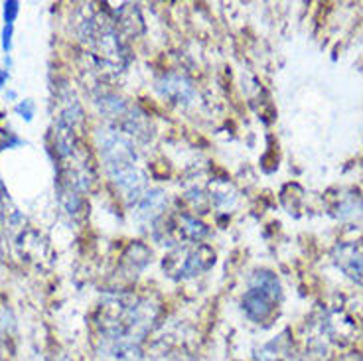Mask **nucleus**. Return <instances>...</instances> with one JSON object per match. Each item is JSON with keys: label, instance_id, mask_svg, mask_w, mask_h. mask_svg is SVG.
Segmentation results:
<instances>
[{"label": "nucleus", "instance_id": "f257e3e1", "mask_svg": "<svg viewBox=\"0 0 363 361\" xmlns=\"http://www.w3.org/2000/svg\"><path fill=\"white\" fill-rule=\"evenodd\" d=\"M281 296V284L272 272H257L251 282V289L243 296V310L253 322H267L274 312V304Z\"/></svg>", "mask_w": 363, "mask_h": 361}, {"label": "nucleus", "instance_id": "f03ea898", "mask_svg": "<svg viewBox=\"0 0 363 361\" xmlns=\"http://www.w3.org/2000/svg\"><path fill=\"white\" fill-rule=\"evenodd\" d=\"M97 145H99L101 158H103L105 170H107L109 176L136 166L135 146L128 140V136L125 133L111 127L99 128Z\"/></svg>", "mask_w": 363, "mask_h": 361}, {"label": "nucleus", "instance_id": "7ed1b4c3", "mask_svg": "<svg viewBox=\"0 0 363 361\" xmlns=\"http://www.w3.org/2000/svg\"><path fill=\"white\" fill-rule=\"evenodd\" d=\"M216 261V255L211 253L208 247H194V249H184L168 257V269L170 274L178 277V279H190V277H198L203 271H208L209 267Z\"/></svg>", "mask_w": 363, "mask_h": 361}, {"label": "nucleus", "instance_id": "20e7f679", "mask_svg": "<svg viewBox=\"0 0 363 361\" xmlns=\"http://www.w3.org/2000/svg\"><path fill=\"white\" fill-rule=\"evenodd\" d=\"M156 87H158V91H160V95H162L164 99H170L172 103H178V105H190L196 99L194 85L186 77L176 75V73L164 75Z\"/></svg>", "mask_w": 363, "mask_h": 361}, {"label": "nucleus", "instance_id": "39448f33", "mask_svg": "<svg viewBox=\"0 0 363 361\" xmlns=\"http://www.w3.org/2000/svg\"><path fill=\"white\" fill-rule=\"evenodd\" d=\"M337 265L352 279L363 282V245H344L337 249Z\"/></svg>", "mask_w": 363, "mask_h": 361}, {"label": "nucleus", "instance_id": "423d86ee", "mask_svg": "<svg viewBox=\"0 0 363 361\" xmlns=\"http://www.w3.org/2000/svg\"><path fill=\"white\" fill-rule=\"evenodd\" d=\"M168 204V198L162 190H146L136 201V216L145 221H152L160 216Z\"/></svg>", "mask_w": 363, "mask_h": 361}, {"label": "nucleus", "instance_id": "0eeeda50", "mask_svg": "<svg viewBox=\"0 0 363 361\" xmlns=\"http://www.w3.org/2000/svg\"><path fill=\"white\" fill-rule=\"evenodd\" d=\"M180 231L191 241H198L206 235V226L200 223L198 219H194V217H184L180 223Z\"/></svg>", "mask_w": 363, "mask_h": 361}, {"label": "nucleus", "instance_id": "6e6552de", "mask_svg": "<svg viewBox=\"0 0 363 361\" xmlns=\"http://www.w3.org/2000/svg\"><path fill=\"white\" fill-rule=\"evenodd\" d=\"M20 12V2L16 0H10L4 2V24H14V20L18 16Z\"/></svg>", "mask_w": 363, "mask_h": 361}, {"label": "nucleus", "instance_id": "1a4fd4ad", "mask_svg": "<svg viewBox=\"0 0 363 361\" xmlns=\"http://www.w3.org/2000/svg\"><path fill=\"white\" fill-rule=\"evenodd\" d=\"M34 111H36V107H34V103H32V101H22V103L16 105V113H18L22 118H26V121H32V117H34Z\"/></svg>", "mask_w": 363, "mask_h": 361}, {"label": "nucleus", "instance_id": "9d476101", "mask_svg": "<svg viewBox=\"0 0 363 361\" xmlns=\"http://www.w3.org/2000/svg\"><path fill=\"white\" fill-rule=\"evenodd\" d=\"M12 26L14 24H4V30H2V48H4V52H10V48H12Z\"/></svg>", "mask_w": 363, "mask_h": 361}, {"label": "nucleus", "instance_id": "9b49d317", "mask_svg": "<svg viewBox=\"0 0 363 361\" xmlns=\"http://www.w3.org/2000/svg\"><path fill=\"white\" fill-rule=\"evenodd\" d=\"M9 82V72L6 70H0V89L4 87V83Z\"/></svg>", "mask_w": 363, "mask_h": 361}]
</instances>
